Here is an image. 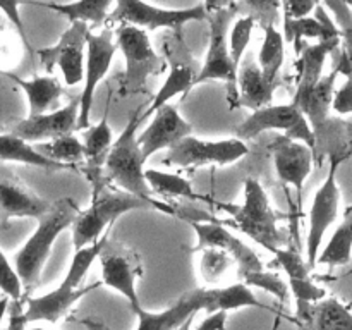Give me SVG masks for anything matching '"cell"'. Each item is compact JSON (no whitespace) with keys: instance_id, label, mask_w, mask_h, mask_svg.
<instances>
[{"instance_id":"cell-5","label":"cell","mask_w":352,"mask_h":330,"mask_svg":"<svg viewBox=\"0 0 352 330\" xmlns=\"http://www.w3.org/2000/svg\"><path fill=\"white\" fill-rule=\"evenodd\" d=\"M143 109H138L129 117V122L122 129L120 136L113 141L112 150L107 158L105 174L117 188L131 192L134 196L148 199V201L160 203V199L153 198L150 184L144 175V157L141 144L138 143L136 131L143 120Z\"/></svg>"},{"instance_id":"cell-29","label":"cell","mask_w":352,"mask_h":330,"mask_svg":"<svg viewBox=\"0 0 352 330\" xmlns=\"http://www.w3.org/2000/svg\"><path fill=\"white\" fill-rule=\"evenodd\" d=\"M0 160L2 162H16V164L31 165V167L47 168V170H67L69 167L50 160L43 153L31 146L23 138L16 136L12 133L0 134Z\"/></svg>"},{"instance_id":"cell-28","label":"cell","mask_w":352,"mask_h":330,"mask_svg":"<svg viewBox=\"0 0 352 330\" xmlns=\"http://www.w3.org/2000/svg\"><path fill=\"white\" fill-rule=\"evenodd\" d=\"M239 308H261L267 311L277 313V309L270 308L254 296L250 285L237 282V284L227 285L222 289H206L205 311L208 315L217 311H230Z\"/></svg>"},{"instance_id":"cell-18","label":"cell","mask_w":352,"mask_h":330,"mask_svg":"<svg viewBox=\"0 0 352 330\" xmlns=\"http://www.w3.org/2000/svg\"><path fill=\"white\" fill-rule=\"evenodd\" d=\"M79 105H81V98L76 96L67 105L54 110V112L28 116L26 119L16 120L9 127V133L23 138L28 143H38L43 140L52 141L62 136H69L78 131Z\"/></svg>"},{"instance_id":"cell-53","label":"cell","mask_w":352,"mask_h":330,"mask_svg":"<svg viewBox=\"0 0 352 330\" xmlns=\"http://www.w3.org/2000/svg\"><path fill=\"white\" fill-rule=\"evenodd\" d=\"M31 330H47V329H31Z\"/></svg>"},{"instance_id":"cell-45","label":"cell","mask_w":352,"mask_h":330,"mask_svg":"<svg viewBox=\"0 0 352 330\" xmlns=\"http://www.w3.org/2000/svg\"><path fill=\"white\" fill-rule=\"evenodd\" d=\"M17 48L16 41L10 38L7 31L0 28V65H9L16 60Z\"/></svg>"},{"instance_id":"cell-11","label":"cell","mask_w":352,"mask_h":330,"mask_svg":"<svg viewBox=\"0 0 352 330\" xmlns=\"http://www.w3.org/2000/svg\"><path fill=\"white\" fill-rule=\"evenodd\" d=\"M351 155V151L344 155H332L330 157L329 174L325 181L316 191L313 198L311 210H309V229L308 241H306V261L311 268H315L316 260H318L320 248H322L323 236L337 220L339 215V201H340V189L337 184V172L342 162Z\"/></svg>"},{"instance_id":"cell-49","label":"cell","mask_w":352,"mask_h":330,"mask_svg":"<svg viewBox=\"0 0 352 330\" xmlns=\"http://www.w3.org/2000/svg\"><path fill=\"white\" fill-rule=\"evenodd\" d=\"M81 323H82V325L88 327V329H91V330H109V329H107V327H103L102 323L91 322V320H82Z\"/></svg>"},{"instance_id":"cell-17","label":"cell","mask_w":352,"mask_h":330,"mask_svg":"<svg viewBox=\"0 0 352 330\" xmlns=\"http://www.w3.org/2000/svg\"><path fill=\"white\" fill-rule=\"evenodd\" d=\"M188 223L192 227L196 237H198V243L192 248V251H203L205 248L226 250L236 260L237 275L239 277L251 274V272L265 270L260 256L248 244H244L239 237L234 236L222 222H215V219H212V222L188 220Z\"/></svg>"},{"instance_id":"cell-15","label":"cell","mask_w":352,"mask_h":330,"mask_svg":"<svg viewBox=\"0 0 352 330\" xmlns=\"http://www.w3.org/2000/svg\"><path fill=\"white\" fill-rule=\"evenodd\" d=\"M117 47L116 31L109 26H103L100 33H89L88 45H86V64H85V86L79 95L81 105H79L78 129H88L89 113H91L93 102H95V91L98 82L109 74V69L116 57Z\"/></svg>"},{"instance_id":"cell-50","label":"cell","mask_w":352,"mask_h":330,"mask_svg":"<svg viewBox=\"0 0 352 330\" xmlns=\"http://www.w3.org/2000/svg\"><path fill=\"white\" fill-rule=\"evenodd\" d=\"M191 325H192V318H189L188 322H186L182 327H179L177 330H191Z\"/></svg>"},{"instance_id":"cell-7","label":"cell","mask_w":352,"mask_h":330,"mask_svg":"<svg viewBox=\"0 0 352 330\" xmlns=\"http://www.w3.org/2000/svg\"><path fill=\"white\" fill-rule=\"evenodd\" d=\"M237 16V7L212 12L206 16L210 26L208 38V52H206L205 62L201 64L198 81L196 85H201L205 81L219 79L227 85V102L229 109H237V100H239V88H237V67L230 57L229 47V28L232 24L234 17Z\"/></svg>"},{"instance_id":"cell-39","label":"cell","mask_w":352,"mask_h":330,"mask_svg":"<svg viewBox=\"0 0 352 330\" xmlns=\"http://www.w3.org/2000/svg\"><path fill=\"white\" fill-rule=\"evenodd\" d=\"M254 26H256V21L250 16H241L239 19L234 21L232 30H230L229 34V47L230 57H232L237 69H239L241 62H243L244 52H246L248 45H250Z\"/></svg>"},{"instance_id":"cell-37","label":"cell","mask_w":352,"mask_h":330,"mask_svg":"<svg viewBox=\"0 0 352 330\" xmlns=\"http://www.w3.org/2000/svg\"><path fill=\"white\" fill-rule=\"evenodd\" d=\"M236 7L237 16L253 17L261 30L267 26L278 28V24L284 23L282 0H236Z\"/></svg>"},{"instance_id":"cell-24","label":"cell","mask_w":352,"mask_h":330,"mask_svg":"<svg viewBox=\"0 0 352 330\" xmlns=\"http://www.w3.org/2000/svg\"><path fill=\"white\" fill-rule=\"evenodd\" d=\"M340 47V40H323L316 43H301L298 54V78H296V93L292 100H299L311 91L320 79L323 78V67L337 48Z\"/></svg>"},{"instance_id":"cell-41","label":"cell","mask_w":352,"mask_h":330,"mask_svg":"<svg viewBox=\"0 0 352 330\" xmlns=\"http://www.w3.org/2000/svg\"><path fill=\"white\" fill-rule=\"evenodd\" d=\"M0 291L12 301H21L23 299V282L17 275L16 267L10 265L3 251L0 250Z\"/></svg>"},{"instance_id":"cell-20","label":"cell","mask_w":352,"mask_h":330,"mask_svg":"<svg viewBox=\"0 0 352 330\" xmlns=\"http://www.w3.org/2000/svg\"><path fill=\"white\" fill-rule=\"evenodd\" d=\"M206 289H192L182 294L172 306L164 311H148L141 308L136 313L138 329L136 330H177L184 325L189 318L201 309H205Z\"/></svg>"},{"instance_id":"cell-2","label":"cell","mask_w":352,"mask_h":330,"mask_svg":"<svg viewBox=\"0 0 352 330\" xmlns=\"http://www.w3.org/2000/svg\"><path fill=\"white\" fill-rule=\"evenodd\" d=\"M109 241V232L98 239L96 243L89 244V246L82 248V250L74 251L72 256L71 267H69L67 274H65L64 280L60 282L55 291L48 292V294L38 296V298H26V315L28 323L31 322H48V323H57L58 320L64 318L72 306L85 298L86 294L98 289L102 282H95L86 287H79L82 278L86 277L88 270L91 268L93 261L100 256L103 246Z\"/></svg>"},{"instance_id":"cell-38","label":"cell","mask_w":352,"mask_h":330,"mask_svg":"<svg viewBox=\"0 0 352 330\" xmlns=\"http://www.w3.org/2000/svg\"><path fill=\"white\" fill-rule=\"evenodd\" d=\"M234 263H236V260L226 250L205 248L201 251V261H199L201 278L206 284H217L230 270Z\"/></svg>"},{"instance_id":"cell-51","label":"cell","mask_w":352,"mask_h":330,"mask_svg":"<svg viewBox=\"0 0 352 330\" xmlns=\"http://www.w3.org/2000/svg\"><path fill=\"white\" fill-rule=\"evenodd\" d=\"M6 306H7L6 299H3V301H0V318H2V313H3V309H6Z\"/></svg>"},{"instance_id":"cell-47","label":"cell","mask_w":352,"mask_h":330,"mask_svg":"<svg viewBox=\"0 0 352 330\" xmlns=\"http://www.w3.org/2000/svg\"><path fill=\"white\" fill-rule=\"evenodd\" d=\"M227 311H217L206 316L196 330H226Z\"/></svg>"},{"instance_id":"cell-13","label":"cell","mask_w":352,"mask_h":330,"mask_svg":"<svg viewBox=\"0 0 352 330\" xmlns=\"http://www.w3.org/2000/svg\"><path fill=\"white\" fill-rule=\"evenodd\" d=\"M89 33L91 31H89L88 23L74 21L62 33L57 43L47 48H40L36 54L45 71L52 72L54 67H58L65 85H78L85 78L86 45H88Z\"/></svg>"},{"instance_id":"cell-33","label":"cell","mask_w":352,"mask_h":330,"mask_svg":"<svg viewBox=\"0 0 352 330\" xmlns=\"http://www.w3.org/2000/svg\"><path fill=\"white\" fill-rule=\"evenodd\" d=\"M352 258V205L344 210L340 226L333 232L322 253L318 254L316 263L329 265V267H344Z\"/></svg>"},{"instance_id":"cell-21","label":"cell","mask_w":352,"mask_h":330,"mask_svg":"<svg viewBox=\"0 0 352 330\" xmlns=\"http://www.w3.org/2000/svg\"><path fill=\"white\" fill-rule=\"evenodd\" d=\"M54 203L40 198L17 179H0V223L10 219L40 220Z\"/></svg>"},{"instance_id":"cell-44","label":"cell","mask_w":352,"mask_h":330,"mask_svg":"<svg viewBox=\"0 0 352 330\" xmlns=\"http://www.w3.org/2000/svg\"><path fill=\"white\" fill-rule=\"evenodd\" d=\"M332 109L336 110L337 113H340V116L352 113V74L347 76L342 88L333 95Z\"/></svg>"},{"instance_id":"cell-3","label":"cell","mask_w":352,"mask_h":330,"mask_svg":"<svg viewBox=\"0 0 352 330\" xmlns=\"http://www.w3.org/2000/svg\"><path fill=\"white\" fill-rule=\"evenodd\" d=\"M217 208L230 215V219L223 220V226H232L234 229L241 230L270 253L287 246L289 236L285 230L277 227L278 219L284 215L272 208L267 191L254 177H248L244 181L243 205L219 201Z\"/></svg>"},{"instance_id":"cell-42","label":"cell","mask_w":352,"mask_h":330,"mask_svg":"<svg viewBox=\"0 0 352 330\" xmlns=\"http://www.w3.org/2000/svg\"><path fill=\"white\" fill-rule=\"evenodd\" d=\"M23 3H26V0H0V10L6 14L9 23L12 24V26L17 30V33H19L21 41H23V43L26 45L28 50L31 52L30 43H28L26 30H24V24H23V19H21V12H19V7L23 6Z\"/></svg>"},{"instance_id":"cell-52","label":"cell","mask_w":352,"mask_h":330,"mask_svg":"<svg viewBox=\"0 0 352 330\" xmlns=\"http://www.w3.org/2000/svg\"><path fill=\"white\" fill-rule=\"evenodd\" d=\"M347 3H349V7L352 9V0H347Z\"/></svg>"},{"instance_id":"cell-23","label":"cell","mask_w":352,"mask_h":330,"mask_svg":"<svg viewBox=\"0 0 352 330\" xmlns=\"http://www.w3.org/2000/svg\"><path fill=\"white\" fill-rule=\"evenodd\" d=\"M284 79L268 81L261 72L260 65L253 57H246L237 69V88H239V100L237 107H246L250 110H260L272 105L274 93L280 88Z\"/></svg>"},{"instance_id":"cell-27","label":"cell","mask_w":352,"mask_h":330,"mask_svg":"<svg viewBox=\"0 0 352 330\" xmlns=\"http://www.w3.org/2000/svg\"><path fill=\"white\" fill-rule=\"evenodd\" d=\"M337 78H339V71L333 69L330 74L323 76V78L320 79L318 85H316L311 91L306 93L302 98L292 100V102L301 109V112L306 116V119H308L309 126H311L316 138H318V134L322 133L327 120H329V112L330 109H332L333 95H336L333 89H336Z\"/></svg>"},{"instance_id":"cell-40","label":"cell","mask_w":352,"mask_h":330,"mask_svg":"<svg viewBox=\"0 0 352 330\" xmlns=\"http://www.w3.org/2000/svg\"><path fill=\"white\" fill-rule=\"evenodd\" d=\"M239 278L243 280V284L250 285V287L265 289L267 292L274 294L282 305L287 301L289 298L287 284H285L277 274H272V272H267V270H260V272H251V274L243 275V277Z\"/></svg>"},{"instance_id":"cell-22","label":"cell","mask_w":352,"mask_h":330,"mask_svg":"<svg viewBox=\"0 0 352 330\" xmlns=\"http://www.w3.org/2000/svg\"><path fill=\"white\" fill-rule=\"evenodd\" d=\"M113 141L116 140H113L112 129L109 126V107H107V112L102 120L89 126L85 133V140H82V144H85L82 174L86 175L91 188L109 179L105 174V165Z\"/></svg>"},{"instance_id":"cell-8","label":"cell","mask_w":352,"mask_h":330,"mask_svg":"<svg viewBox=\"0 0 352 330\" xmlns=\"http://www.w3.org/2000/svg\"><path fill=\"white\" fill-rule=\"evenodd\" d=\"M162 55L167 62L168 76L164 86L153 96L148 109L143 112V119H146L150 113L157 112L174 96L188 95L196 86L199 71H201V64L186 43L182 30H168L165 33L164 41H162Z\"/></svg>"},{"instance_id":"cell-14","label":"cell","mask_w":352,"mask_h":330,"mask_svg":"<svg viewBox=\"0 0 352 330\" xmlns=\"http://www.w3.org/2000/svg\"><path fill=\"white\" fill-rule=\"evenodd\" d=\"M98 260L102 263L103 284L122 294L136 315L143 308L136 289L138 278L143 277V263L140 254L124 244L107 241Z\"/></svg>"},{"instance_id":"cell-4","label":"cell","mask_w":352,"mask_h":330,"mask_svg":"<svg viewBox=\"0 0 352 330\" xmlns=\"http://www.w3.org/2000/svg\"><path fill=\"white\" fill-rule=\"evenodd\" d=\"M79 212L81 208L74 199L60 198L38 220L33 236L14 254V267L24 289H33L38 284L45 263L50 256L52 246L60 232L74 226Z\"/></svg>"},{"instance_id":"cell-16","label":"cell","mask_w":352,"mask_h":330,"mask_svg":"<svg viewBox=\"0 0 352 330\" xmlns=\"http://www.w3.org/2000/svg\"><path fill=\"white\" fill-rule=\"evenodd\" d=\"M268 150L272 151V157H274L277 177L280 179L282 184L291 186L294 189L298 205H301L302 189H305V181L313 168L315 150L302 141L291 140L284 134L275 136L274 141L268 144Z\"/></svg>"},{"instance_id":"cell-25","label":"cell","mask_w":352,"mask_h":330,"mask_svg":"<svg viewBox=\"0 0 352 330\" xmlns=\"http://www.w3.org/2000/svg\"><path fill=\"white\" fill-rule=\"evenodd\" d=\"M284 38L287 43L299 50L305 40H340V31L337 28L336 21L327 14L325 7L318 6L313 16L299 17V19H287L284 17Z\"/></svg>"},{"instance_id":"cell-12","label":"cell","mask_w":352,"mask_h":330,"mask_svg":"<svg viewBox=\"0 0 352 330\" xmlns=\"http://www.w3.org/2000/svg\"><path fill=\"white\" fill-rule=\"evenodd\" d=\"M265 131H282L291 140L302 141L309 148L316 150V136L309 126L308 119L294 102L287 105H268L254 110L248 119L237 127L239 140H253Z\"/></svg>"},{"instance_id":"cell-26","label":"cell","mask_w":352,"mask_h":330,"mask_svg":"<svg viewBox=\"0 0 352 330\" xmlns=\"http://www.w3.org/2000/svg\"><path fill=\"white\" fill-rule=\"evenodd\" d=\"M0 74L7 76L23 89L30 103V116H41L48 110L58 109L64 88L55 76H34L31 79H23L9 71H0Z\"/></svg>"},{"instance_id":"cell-35","label":"cell","mask_w":352,"mask_h":330,"mask_svg":"<svg viewBox=\"0 0 352 330\" xmlns=\"http://www.w3.org/2000/svg\"><path fill=\"white\" fill-rule=\"evenodd\" d=\"M336 16V24L340 31V55L336 67L339 74H352V9L347 0H323Z\"/></svg>"},{"instance_id":"cell-48","label":"cell","mask_w":352,"mask_h":330,"mask_svg":"<svg viewBox=\"0 0 352 330\" xmlns=\"http://www.w3.org/2000/svg\"><path fill=\"white\" fill-rule=\"evenodd\" d=\"M203 7H205L206 14L220 12V10L230 9L236 6V0H203Z\"/></svg>"},{"instance_id":"cell-9","label":"cell","mask_w":352,"mask_h":330,"mask_svg":"<svg viewBox=\"0 0 352 330\" xmlns=\"http://www.w3.org/2000/svg\"><path fill=\"white\" fill-rule=\"evenodd\" d=\"M250 153V148L239 138L220 141H203L199 138H184L174 146L168 148L162 164L168 167L195 170L199 167H226L236 164Z\"/></svg>"},{"instance_id":"cell-32","label":"cell","mask_w":352,"mask_h":330,"mask_svg":"<svg viewBox=\"0 0 352 330\" xmlns=\"http://www.w3.org/2000/svg\"><path fill=\"white\" fill-rule=\"evenodd\" d=\"M146 181L150 184L153 195L167 196V198H186L191 201H201L208 203V205H219V199H213L206 195H199L191 182L188 179L181 177L177 174H170V172H162L157 168H148L144 172Z\"/></svg>"},{"instance_id":"cell-34","label":"cell","mask_w":352,"mask_h":330,"mask_svg":"<svg viewBox=\"0 0 352 330\" xmlns=\"http://www.w3.org/2000/svg\"><path fill=\"white\" fill-rule=\"evenodd\" d=\"M285 60V38L278 28H263V43H261L258 65L268 81H278L280 69Z\"/></svg>"},{"instance_id":"cell-1","label":"cell","mask_w":352,"mask_h":330,"mask_svg":"<svg viewBox=\"0 0 352 330\" xmlns=\"http://www.w3.org/2000/svg\"><path fill=\"white\" fill-rule=\"evenodd\" d=\"M155 208L167 215H177V208L168 203H153L134 196L124 189L117 188L110 179L91 188V203L86 210H81L72 226V244L74 251L82 250L96 243L105 236L107 227L110 229L120 215L133 210Z\"/></svg>"},{"instance_id":"cell-36","label":"cell","mask_w":352,"mask_h":330,"mask_svg":"<svg viewBox=\"0 0 352 330\" xmlns=\"http://www.w3.org/2000/svg\"><path fill=\"white\" fill-rule=\"evenodd\" d=\"M36 150L50 160L58 162L69 168H74L76 165L85 162V144L74 134L57 138V140L47 141V143H40Z\"/></svg>"},{"instance_id":"cell-46","label":"cell","mask_w":352,"mask_h":330,"mask_svg":"<svg viewBox=\"0 0 352 330\" xmlns=\"http://www.w3.org/2000/svg\"><path fill=\"white\" fill-rule=\"evenodd\" d=\"M28 320L26 315H24L23 302L21 301H12L9 311V323H7L6 330H28Z\"/></svg>"},{"instance_id":"cell-10","label":"cell","mask_w":352,"mask_h":330,"mask_svg":"<svg viewBox=\"0 0 352 330\" xmlns=\"http://www.w3.org/2000/svg\"><path fill=\"white\" fill-rule=\"evenodd\" d=\"M206 10L203 3L188 7V9H164L151 6L144 0H116V7L110 12L105 26L113 24H131L144 31L182 30L186 23L191 21H206Z\"/></svg>"},{"instance_id":"cell-30","label":"cell","mask_w":352,"mask_h":330,"mask_svg":"<svg viewBox=\"0 0 352 330\" xmlns=\"http://www.w3.org/2000/svg\"><path fill=\"white\" fill-rule=\"evenodd\" d=\"M302 330H352V311L336 298H325L309 311Z\"/></svg>"},{"instance_id":"cell-43","label":"cell","mask_w":352,"mask_h":330,"mask_svg":"<svg viewBox=\"0 0 352 330\" xmlns=\"http://www.w3.org/2000/svg\"><path fill=\"white\" fill-rule=\"evenodd\" d=\"M318 6L320 0H282L284 17H287V19H299V17L311 16Z\"/></svg>"},{"instance_id":"cell-6","label":"cell","mask_w":352,"mask_h":330,"mask_svg":"<svg viewBox=\"0 0 352 330\" xmlns=\"http://www.w3.org/2000/svg\"><path fill=\"white\" fill-rule=\"evenodd\" d=\"M116 43L126 60V71L119 78V95L129 98L146 93L148 79L167 69L164 55L153 50L148 31L131 24H119L116 30Z\"/></svg>"},{"instance_id":"cell-31","label":"cell","mask_w":352,"mask_h":330,"mask_svg":"<svg viewBox=\"0 0 352 330\" xmlns=\"http://www.w3.org/2000/svg\"><path fill=\"white\" fill-rule=\"evenodd\" d=\"M113 2H116V0H76V2L69 3H45L26 0V3L47 7V9L62 14L64 17H67L69 23L82 21V23L93 24V26H105L107 19H109L110 16L109 9Z\"/></svg>"},{"instance_id":"cell-19","label":"cell","mask_w":352,"mask_h":330,"mask_svg":"<svg viewBox=\"0 0 352 330\" xmlns=\"http://www.w3.org/2000/svg\"><path fill=\"white\" fill-rule=\"evenodd\" d=\"M191 134V124L182 119V116L175 110L174 105L165 103L153 113V120H151L150 126L138 136V143L141 144L144 160H148L157 151L168 150Z\"/></svg>"}]
</instances>
